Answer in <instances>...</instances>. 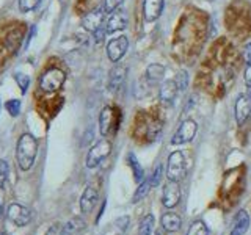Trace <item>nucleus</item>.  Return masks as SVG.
Wrapping results in <instances>:
<instances>
[{
    "label": "nucleus",
    "instance_id": "f257e3e1",
    "mask_svg": "<svg viewBox=\"0 0 251 235\" xmlns=\"http://www.w3.org/2000/svg\"><path fill=\"white\" fill-rule=\"evenodd\" d=\"M38 154V140L31 133H24L18 140L16 146V159L22 171H28L33 166L35 159Z\"/></svg>",
    "mask_w": 251,
    "mask_h": 235
},
{
    "label": "nucleus",
    "instance_id": "f03ea898",
    "mask_svg": "<svg viewBox=\"0 0 251 235\" xmlns=\"http://www.w3.org/2000/svg\"><path fill=\"white\" fill-rule=\"evenodd\" d=\"M185 174H187L185 154L182 151L171 152L170 157H168V163H167V177H168V180L179 182V180L182 179Z\"/></svg>",
    "mask_w": 251,
    "mask_h": 235
},
{
    "label": "nucleus",
    "instance_id": "7ed1b4c3",
    "mask_svg": "<svg viewBox=\"0 0 251 235\" xmlns=\"http://www.w3.org/2000/svg\"><path fill=\"white\" fill-rule=\"evenodd\" d=\"M110 152H112V143H110L107 138L99 140L98 143L90 149L88 154H86V168H90V169L98 168L110 155Z\"/></svg>",
    "mask_w": 251,
    "mask_h": 235
},
{
    "label": "nucleus",
    "instance_id": "20e7f679",
    "mask_svg": "<svg viewBox=\"0 0 251 235\" xmlns=\"http://www.w3.org/2000/svg\"><path fill=\"white\" fill-rule=\"evenodd\" d=\"M65 82H66V74L58 68H52L43 74L41 80H39V86H41V90L44 93H53L58 91L65 85Z\"/></svg>",
    "mask_w": 251,
    "mask_h": 235
},
{
    "label": "nucleus",
    "instance_id": "39448f33",
    "mask_svg": "<svg viewBox=\"0 0 251 235\" xmlns=\"http://www.w3.org/2000/svg\"><path fill=\"white\" fill-rule=\"evenodd\" d=\"M6 216L18 227H25L31 223V219H33L31 210L25 206H21V204H10L6 209Z\"/></svg>",
    "mask_w": 251,
    "mask_h": 235
},
{
    "label": "nucleus",
    "instance_id": "423d86ee",
    "mask_svg": "<svg viewBox=\"0 0 251 235\" xmlns=\"http://www.w3.org/2000/svg\"><path fill=\"white\" fill-rule=\"evenodd\" d=\"M196 129H198V125L193 119H187L184 121L182 124L179 125V129L176 130V133L173 135L171 138V144L175 146H180V144H185L188 141H192L196 135Z\"/></svg>",
    "mask_w": 251,
    "mask_h": 235
},
{
    "label": "nucleus",
    "instance_id": "0eeeda50",
    "mask_svg": "<svg viewBox=\"0 0 251 235\" xmlns=\"http://www.w3.org/2000/svg\"><path fill=\"white\" fill-rule=\"evenodd\" d=\"M116 121V110L113 107H105L99 115V130L102 137H108L118 127Z\"/></svg>",
    "mask_w": 251,
    "mask_h": 235
},
{
    "label": "nucleus",
    "instance_id": "6e6552de",
    "mask_svg": "<svg viewBox=\"0 0 251 235\" xmlns=\"http://www.w3.org/2000/svg\"><path fill=\"white\" fill-rule=\"evenodd\" d=\"M127 49H129V39H127V36L123 35V36H118V38L112 39V41H110L108 46H107L108 60L113 61V63H118L126 55Z\"/></svg>",
    "mask_w": 251,
    "mask_h": 235
},
{
    "label": "nucleus",
    "instance_id": "1a4fd4ad",
    "mask_svg": "<svg viewBox=\"0 0 251 235\" xmlns=\"http://www.w3.org/2000/svg\"><path fill=\"white\" fill-rule=\"evenodd\" d=\"M180 202V187L179 182L175 180H168L163 187V194H162V204L167 209L176 207Z\"/></svg>",
    "mask_w": 251,
    "mask_h": 235
},
{
    "label": "nucleus",
    "instance_id": "9d476101",
    "mask_svg": "<svg viewBox=\"0 0 251 235\" xmlns=\"http://www.w3.org/2000/svg\"><path fill=\"white\" fill-rule=\"evenodd\" d=\"M105 10L104 8H98V10H93L88 14L83 16L82 19V25L83 28H86L91 33H94L96 30L104 27V19H105Z\"/></svg>",
    "mask_w": 251,
    "mask_h": 235
},
{
    "label": "nucleus",
    "instance_id": "9b49d317",
    "mask_svg": "<svg viewBox=\"0 0 251 235\" xmlns=\"http://www.w3.org/2000/svg\"><path fill=\"white\" fill-rule=\"evenodd\" d=\"M234 110H235V121H237L239 125H243L251 113V97L248 94H240L237 100H235Z\"/></svg>",
    "mask_w": 251,
    "mask_h": 235
},
{
    "label": "nucleus",
    "instance_id": "f8f14e48",
    "mask_svg": "<svg viewBox=\"0 0 251 235\" xmlns=\"http://www.w3.org/2000/svg\"><path fill=\"white\" fill-rule=\"evenodd\" d=\"M126 25H127V14H126V11L121 10V8H118L113 13H110L105 30H107V33H115V31L124 30Z\"/></svg>",
    "mask_w": 251,
    "mask_h": 235
},
{
    "label": "nucleus",
    "instance_id": "ddd939ff",
    "mask_svg": "<svg viewBox=\"0 0 251 235\" xmlns=\"http://www.w3.org/2000/svg\"><path fill=\"white\" fill-rule=\"evenodd\" d=\"M165 2L163 0H145L143 2V16L148 22H154L162 16Z\"/></svg>",
    "mask_w": 251,
    "mask_h": 235
},
{
    "label": "nucleus",
    "instance_id": "4468645a",
    "mask_svg": "<svg viewBox=\"0 0 251 235\" xmlns=\"http://www.w3.org/2000/svg\"><path fill=\"white\" fill-rule=\"evenodd\" d=\"M98 199H99V194H98L96 188L91 187V185L86 187L83 194H82V198H80V210H82V213H91L93 209L96 207Z\"/></svg>",
    "mask_w": 251,
    "mask_h": 235
},
{
    "label": "nucleus",
    "instance_id": "2eb2a0df",
    "mask_svg": "<svg viewBox=\"0 0 251 235\" xmlns=\"http://www.w3.org/2000/svg\"><path fill=\"white\" fill-rule=\"evenodd\" d=\"M126 75H127V68L121 65L115 66L110 70V75H108V88L112 91H116L126 80Z\"/></svg>",
    "mask_w": 251,
    "mask_h": 235
},
{
    "label": "nucleus",
    "instance_id": "dca6fc26",
    "mask_svg": "<svg viewBox=\"0 0 251 235\" xmlns=\"http://www.w3.org/2000/svg\"><path fill=\"white\" fill-rule=\"evenodd\" d=\"M160 223H162L163 231L177 232L180 229V226H182V219H180V216L175 213V212H167V213L162 216Z\"/></svg>",
    "mask_w": 251,
    "mask_h": 235
},
{
    "label": "nucleus",
    "instance_id": "f3484780",
    "mask_svg": "<svg viewBox=\"0 0 251 235\" xmlns=\"http://www.w3.org/2000/svg\"><path fill=\"white\" fill-rule=\"evenodd\" d=\"M179 93L177 90V85L175 80H167V82H163L162 83V88H160V93H159V96H160V100L163 102V104H173V100H175L176 97V94Z\"/></svg>",
    "mask_w": 251,
    "mask_h": 235
},
{
    "label": "nucleus",
    "instance_id": "a211bd4d",
    "mask_svg": "<svg viewBox=\"0 0 251 235\" xmlns=\"http://www.w3.org/2000/svg\"><path fill=\"white\" fill-rule=\"evenodd\" d=\"M86 223L80 216H74L71 218L68 223L63 224V235H78L85 231Z\"/></svg>",
    "mask_w": 251,
    "mask_h": 235
},
{
    "label": "nucleus",
    "instance_id": "6ab92c4d",
    "mask_svg": "<svg viewBox=\"0 0 251 235\" xmlns=\"http://www.w3.org/2000/svg\"><path fill=\"white\" fill-rule=\"evenodd\" d=\"M248 226H250V216L247 212H239L237 216L234 219V226H232V231L231 235H243L248 231Z\"/></svg>",
    "mask_w": 251,
    "mask_h": 235
},
{
    "label": "nucleus",
    "instance_id": "aec40b11",
    "mask_svg": "<svg viewBox=\"0 0 251 235\" xmlns=\"http://www.w3.org/2000/svg\"><path fill=\"white\" fill-rule=\"evenodd\" d=\"M152 187H154V185H152V182H151V177L145 179L143 182H141V184L138 185L137 191H135V194H133V198H132V202H133V204H137V202H140L141 199H145L146 196H148V193L151 191V188H152Z\"/></svg>",
    "mask_w": 251,
    "mask_h": 235
},
{
    "label": "nucleus",
    "instance_id": "412c9836",
    "mask_svg": "<svg viewBox=\"0 0 251 235\" xmlns=\"http://www.w3.org/2000/svg\"><path fill=\"white\" fill-rule=\"evenodd\" d=\"M127 162L130 164V168H132V172H133V177H135V180L138 184H141L145 180V176H143V168H141V164L138 162V159L135 157V154L130 152L127 155Z\"/></svg>",
    "mask_w": 251,
    "mask_h": 235
},
{
    "label": "nucleus",
    "instance_id": "4be33fe9",
    "mask_svg": "<svg viewBox=\"0 0 251 235\" xmlns=\"http://www.w3.org/2000/svg\"><path fill=\"white\" fill-rule=\"evenodd\" d=\"M154 226H155V218H154V215L148 213V215L140 221V226H138V235H152V232H154Z\"/></svg>",
    "mask_w": 251,
    "mask_h": 235
},
{
    "label": "nucleus",
    "instance_id": "5701e85b",
    "mask_svg": "<svg viewBox=\"0 0 251 235\" xmlns=\"http://www.w3.org/2000/svg\"><path fill=\"white\" fill-rule=\"evenodd\" d=\"M163 72H165V68L162 65H157V63H154V65H151L146 70V75L151 82H159L160 78L163 77Z\"/></svg>",
    "mask_w": 251,
    "mask_h": 235
},
{
    "label": "nucleus",
    "instance_id": "b1692460",
    "mask_svg": "<svg viewBox=\"0 0 251 235\" xmlns=\"http://www.w3.org/2000/svg\"><path fill=\"white\" fill-rule=\"evenodd\" d=\"M187 235H209V227L204 221H195L188 227Z\"/></svg>",
    "mask_w": 251,
    "mask_h": 235
},
{
    "label": "nucleus",
    "instance_id": "393cba45",
    "mask_svg": "<svg viewBox=\"0 0 251 235\" xmlns=\"http://www.w3.org/2000/svg\"><path fill=\"white\" fill-rule=\"evenodd\" d=\"M175 82L177 85L179 91H185L187 86H188V74H187V70H179V72L176 74Z\"/></svg>",
    "mask_w": 251,
    "mask_h": 235
},
{
    "label": "nucleus",
    "instance_id": "a878e982",
    "mask_svg": "<svg viewBox=\"0 0 251 235\" xmlns=\"http://www.w3.org/2000/svg\"><path fill=\"white\" fill-rule=\"evenodd\" d=\"M41 0H19V10L22 13H28V11H33L35 8L39 5Z\"/></svg>",
    "mask_w": 251,
    "mask_h": 235
},
{
    "label": "nucleus",
    "instance_id": "bb28decb",
    "mask_svg": "<svg viewBox=\"0 0 251 235\" xmlns=\"http://www.w3.org/2000/svg\"><path fill=\"white\" fill-rule=\"evenodd\" d=\"M8 174H10V166L5 160H0V188H3L8 182Z\"/></svg>",
    "mask_w": 251,
    "mask_h": 235
},
{
    "label": "nucleus",
    "instance_id": "cd10ccee",
    "mask_svg": "<svg viewBox=\"0 0 251 235\" xmlns=\"http://www.w3.org/2000/svg\"><path fill=\"white\" fill-rule=\"evenodd\" d=\"M6 110H8V113H10L11 116H19V113H21V100H18V99H13V100H8L6 102Z\"/></svg>",
    "mask_w": 251,
    "mask_h": 235
},
{
    "label": "nucleus",
    "instance_id": "c85d7f7f",
    "mask_svg": "<svg viewBox=\"0 0 251 235\" xmlns=\"http://www.w3.org/2000/svg\"><path fill=\"white\" fill-rule=\"evenodd\" d=\"M123 0H104V10L105 13H113L121 6Z\"/></svg>",
    "mask_w": 251,
    "mask_h": 235
},
{
    "label": "nucleus",
    "instance_id": "c756f323",
    "mask_svg": "<svg viewBox=\"0 0 251 235\" xmlns=\"http://www.w3.org/2000/svg\"><path fill=\"white\" fill-rule=\"evenodd\" d=\"M162 174H163V168H162V164L159 163V164H157V166H155V169L152 171V174L149 176V177H151V182H152V185H154V187L159 185L160 179H162Z\"/></svg>",
    "mask_w": 251,
    "mask_h": 235
},
{
    "label": "nucleus",
    "instance_id": "7c9ffc66",
    "mask_svg": "<svg viewBox=\"0 0 251 235\" xmlns=\"http://www.w3.org/2000/svg\"><path fill=\"white\" fill-rule=\"evenodd\" d=\"M14 77H16V82H18L19 86H21V91H22V93H25L27 88H28V83H30L28 77H27V75H24V74H16Z\"/></svg>",
    "mask_w": 251,
    "mask_h": 235
},
{
    "label": "nucleus",
    "instance_id": "2f4dec72",
    "mask_svg": "<svg viewBox=\"0 0 251 235\" xmlns=\"http://www.w3.org/2000/svg\"><path fill=\"white\" fill-rule=\"evenodd\" d=\"M245 85L248 88V96L251 97V63H247L245 65Z\"/></svg>",
    "mask_w": 251,
    "mask_h": 235
},
{
    "label": "nucleus",
    "instance_id": "473e14b6",
    "mask_svg": "<svg viewBox=\"0 0 251 235\" xmlns=\"http://www.w3.org/2000/svg\"><path fill=\"white\" fill-rule=\"evenodd\" d=\"M46 235H63V224H53L47 229Z\"/></svg>",
    "mask_w": 251,
    "mask_h": 235
},
{
    "label": "nucleus",
    "instance_id": "72a5a7b5",
    "mask_svg": "<svg viewBox=\"0 0 251 235\" xmlns=\"http://www.w3.org/2000/svg\"><path fill=\"white\" fill-rule=\"evenodd\" d=\"M129 223H130L129 216H121V218H118V219H116V226L120 227L121 231H126V229H127Z\"/></svg>",
    "mask_w": 251,
    "mask_h": 235
},
{
    "label": "nucleus",
    "instance_id": "f704fd0d",
    "mask_svg": "<svg viewBox=\"0 0 251 235\" xmlns=\"http://www.w3.org/2000/svg\"><path fill=\"white\" fill-rule=\"evenodd\" d=\"M242 57H243V60H245V63H251V43H248L245 47H243Z\"/></svg>",
    "mask_w": 251,
    "mask_h": 235
},
{
    "label": "nucleus",
    "instance_id": "c9c22d12",
    "mask_svg": "<svg viewBox=\"0 0 251 235\" xmlns=\"http://www.w3.org/2000/svg\"><path fill=\"white\" fill-rule=\"evenodd\" d=\"M105 33H107V30H105L104 27H102V28H99V30L94 31L93 35H94V38H96V41H98V43H102V41H104Z\"/></svg>",
    "mask_w": 251,
    "mask_h": 235
},
{
    "label": "nucleus",
    "instance_id": "e433bc0d",
    "mask_svg": "<svg viewBox=\"0 0 251 235\" xmlns=\"http://www.w3.org/2000/svg\"><path fill=\"white\" fill-rule=\"evenodd\" d=\"M155 235H167V234L162 232V231H159V232H155Z\"/></svg>",
    "mask_w": 251,
    "mask_h": 235
},
{
    "label": "nucleus",
    "instance_id": "4c0bfd02",
    "mask_svg": "<svg viewBox=\"0 0 251 235\" xmlns=\"http://www.w3.org/2000/svg\"><path fill=\"white\" fill-rule=\"evenodd\" d=\"M3 213V207H2V204H0V215Z\"/></svg>",
    "mask_w": 251,
    "mask_h": 235
},
{
    "label": "nucleus",
    "instance_id": "58836bf2",
    "mask_svg": "<svg viewBox=\"0 0 251 235\" xmlns=\"http://www.w3.org/2000/svg\"><path fill=\"white\" fill-rule=\"evenodd\" d=\"M2 235H8V234H2Z\"/></svg>",
    "mask_w": 251,
    "mask_h": 235
}]
</instances>
